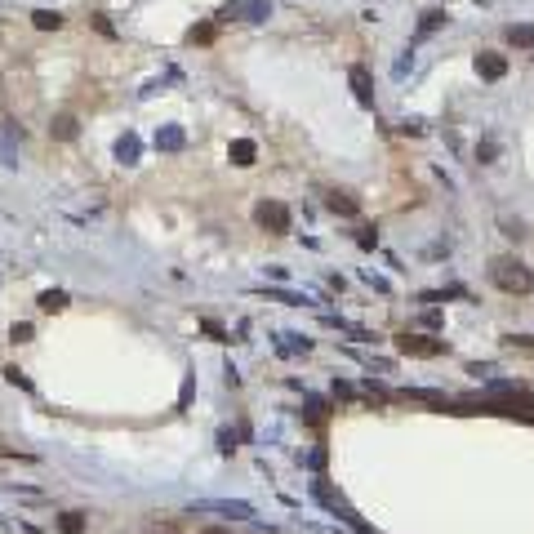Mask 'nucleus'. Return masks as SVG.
Instances as JSON below:
<instances>
[{
    "label": "nucleus",
    "instance_id": "1",
    "mask_svg": "<svg viewBox=\"0 0 534 534\" xmlns=\"http://www.w3.org/2000/svg\"><path fill=\"white\" fill-rule=\"evenodd\" d=\"M490 280H494L499 289H508V294H526V289L534 285L530 267H526V263H517V258H494Z\"/></svg>",
    "mask_w": 534,
    "mask_h": 534
},
{
    "label": "nucleus",
    "instance_id": "2",
    "mask_svg": "<svg viewBox=\"0 0 534 534\" xmlns=\"http://www.w3.org/2000/svg\"><path fill=\"white\" fill-rule=\"evenodd\" d=\"M254 223L263 232H271V236H285V232H289V210L280 201H258L254 205Z\"/></svg>",
    "mask_w": 534,
    "mask_h": 534
},
{
    "label": "nucleus",
    "instance_id": "3",
    "mask_svg": "<svg viewBox=\"0 0 534 534\" xmlns=\"http://www.w3.org/2000/svg\"><path fill=\"white\" fill-rule=\"evenodd\" d=\"M397 352L401 356H441L445 352V343L441 339H423V334H397Z\"/></svg>",
    "mask_w": 534,
    "mask_h": 534
},
{
    "label": "nucleus",
    "instance_id": "4",
    "mask_svg": "<svg viewBox=\"0 0 534 534\" xmlns=\"http://www.w3.org/2000/svg\"><path fill=\"white\" fill-rule=\"evenodd\" d=\"M476 71H481L485 80H503L508 76V58H503V54H476Z\"/></svg>",
    "mask_w": 534,
    "mask_h": 534
},
{
    "label": "nucleus",
    "instance_id": "5",
    "mask_svg": "<svg viewBox=\"0 0 534 534\" xmlns=\"http://www.w3.org/2000/svg\"><path fill=\"white\" fill-rule=\"evenodd\" d=\"M49 134H54V138H63V143H71V138L80 134V120L71 116V111H58V116L49 120Z\"/></svg>",
    "mask_w": 534,
    "mask_h": 534
},
{
    "label": "nucleus",
    "instance_id": "6",
    "mask_svg": "<svg viewBox=\"0 0 534 534\" xmlns=\"http://www.w3.org/2000/svg\"><path fill=\"white\" fill-rule=\"evenodd\" d=\"M192 512H223V517H245V521H254V508H249V503H201V508H192Z\"/></svg>",
    "mask_w": 534,
    "mask_h": 534
},
{
    "label": "nucleus",
    "instance_id": "7",
    "mask_svg": "<svg viewBox=\"0 0 534 534\" xmlns=\"http://www.w3.org/2000/svg\"><path fill=\"white\" fill-rule=\"evenodd\" d=\"M325 205H330L334 214H348V219H352L356 210H361V201H356L352 192H330V201H325Z\"/></svg>",
    "mask_w": 534,
    "mask_h": 534
},
{
    "label": "nucleus",
    "instance_id": "8",
    "mask_svg": "<svg viewBox=\"0 0 534 534\" xmlns=\"http://www.w3.org/2000/svg\"><path fill=\"white\" fill-rule=\"evenodd\" d=\"M254 156H258V147L249 143V138H236V143H232V165H254Z\"/></svg>",
    "mask_w": 534,
    "mask_h": 534
},
{
    "label": "nucleus",
    "instance_id": "9",
    "mask_svg": "<svg viewBox=\"0 0 534 534\" xmlns=\"http://www.w3.org/2000/svg\"><path fill=\"white\" fill-rule=\"evenodd\" d=\"M32 23L41 27V32H58V27H63V14H58V9H36Z\"/></svg>",
    "mask_w": 534,
    "mask_h": 534
},
{
    "label": "nucleus",
    "instance_id": "10",
    "mask_svg": "<svg viewBox=\"0 0 534 534\" xmlns=\"http://www.w3.org/2000/svg\"><path fill=\"white\" fill-rule=\"evenodd\" d=\"M508 45H517V49H534V27H508Z\"/></svg>",
    "mask_w": 534,
    "mask_h": 534
},
{
    "label": "nucleus",
    "instance_id": "11",
    "mask_svg": "<svg viewBox=\"0 0 534 534\" xmlns=\"http://www.w3.org/2000/svg\"><path fill=\"white\" fill-rule=\"evenodd\" d=\"M41 307H45V312H63V307H67V294H63V289H45Z\"/></svg>",
    "mask_w": 534,
    "mask_h": 534
},
{
    "label": "nucleus",
    "instance_id": "12",
    "mask_svg": "<svg viewBox=\"0 0 534 534\" xmlns=\"http://www.w3.org/2000/svg\"><path fill=\"white\" fill-rule=\"evenodd\" d=\"M214 36H219V27H214V23H201V27H192V32H187V41H192V45H210Z\"/></svg>",
    "mask_w": 534,
    "mask_h": 534
},
{
    "label": "nucleus",
    "instance_id": "13",
    "mask_svg": "<svg viewBox=\"0 0 534 534\" xmlns=\"http://www.w3.org/2000/svg\"><path fill=\"white\" fill-rule=\"evenodd\" d=\"M352 89L361 102H370V76H365V67H352Z\"/></svg>",
    "mask_w": 534,
    "mask_h": 534
},
{
    "label": "nucleus",
    "instance_id": "14",
    "mask_svg": "<svg viewBox=\"0 0 534 534\" xmlns=\"http://www.w3.org/2000/svg\"><path fill=\"white\" fill-rule=\"evenodd\" d=\"M58 530H63V534H80V530H85V517H80V512H63V517H58Z\"/></svg>",
    "mask_w": 534,
    "mask_h": 534
},
{
    "label": "nucleus",
    "instance_id": "15",
    "mask_svg": "<svg viewBox=\"0 0 534 534\" xmlns=\"http://www.w3.org/2000/svg\"><path fill=\"white\" fill-rule=\"evenodd\" d=\"M356 241H361L365 249H374V245H379V232H374V227H361V232H356Z\"/></svg>",
    "mask_w": 534,
    "mask_h": 534
},
{
    "label": "nucleus",
    "instance_id": "16",
    "mask_svg": "<svg viewBox=\"0 0 534 534\" xmlns=\"http://www.w3.org/2000/svg\"><path fill=\"white\" fill-rule=\"evenodd\" d=\"M156 143H161V147H183V134H178V129H165Z\"/></svg>",
    "mask_w": 534,
    "mask_h": 534
},
{
    "label": "nucleus",
    "instance_id": "17",
    "mask_svg": "<svg viewBox=\"0 0 534 534\" xmlns=\"http://www.w3.org/2000/svg\"><path fill=\"white\" fill-rule=\"evenodd\" d=\"M441 23H445V14H436V9H432V14H423V32H436Z\"/></svg>",
    "mask_w": 534,
    "mask_h": 534
},
{
    "label": "nucleus",
    "instance_id": "18",
    "mask_svg": "<svg viewBox=\"0 0 534 534\" xmlns=\"http://www.w3.org/2000/svg\"><path fill=\"white\" fill-rule=\"evenodd\" d=\"M116 152H120V161H134V152H138V147H134V138H120V147H116Z\"/></svg>",
    "mask_w": 534,
    "mask_h": 534
},
{
    "label": "nucleus",
    "instance_id": "19",
    "mask_svg": "<svg viewBox=\"0 0 534 534\" xmlns=\"http://www.w3.org/2000/svg\"><path fill=\"white\" fill-rule=\"evenodd\" d=\"M5 379H9V383H18V388H32V383H27V374H23V370H14V365L5 370Z\"/></svg>",
    "mask_w": 534,
    "mask_h": 534
},
{
    "label": "nucleus",
    "instance_id": "20",
    "mask_svg": "<svg viewBox=\"0 0 534 534\" xmlns=\"http://www.w3.org/2000/svg\"><path fill=\"white\" fill-rule=\"evenodd\" d=\"M93 27H98L102 36H116V27H111V23H107V18H102V14H93Z\"/></svg>",
    "mask_w": 534,
    "mask_h": 534
},
{
    "label": "nucleus",
    "instance_id": "21",
    "mask_svg": "<svg viewBox=\"0 0 534 534\" xmlns=\"http://www.w3.org/2000/svg\"><path fill=\"white\" fill-rule=\"evenodd\" d=\"M32 339V325H14V343H27Z\"/></svg>",
    "mask_w": 534,
    "mask_h": 534
},
{
    "label": "nucleus",
    "instance_id": "22",
    "mask_svg": "<svg viewBox=\"0 0 534 534\" xmlns=\"http://www.w3.org/2000/svg\"><path fill=\"white\" fill-rule=\"evenodd\" d=\"M201 534H232V530H219V526H205Z\"/></svg>",
    "mask_w": 534,
    "mask_h": 534
}]
</instances>
